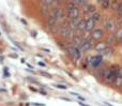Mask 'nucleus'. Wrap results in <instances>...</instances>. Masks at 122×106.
<instances>
[{
    "label": "nucleus",
    "instance_id": "f257e3e1",
    "mask_svg": "<svg viewBox=\"0 0 122 106\" xmlns=\"http://www.w3.org/2000/svg\"><path fill=\"white\" fill-rule=\"evenodd\" d=\"M120 68V64L112 63L110 66H104L99 70V78L106 85H114L115 81L118 75V71Z\"/></svg>",
    "mask_w": 122,
    "mask_h": 106
},
{
    "label": "nucleus",
    "instance_id": "f03ea898",
    "mask_svg": "<svg viewBox=\"0 0 122 106\" xmlns=\"http://www.w3.org/2000/svg\"><path fill=\"white\" fill-rule=\"evenodd\" d=\"M55 34L59 36V39H62V40L72 42V41H73V39L78 34V32L76 31L75 29H73V28L69 25V23H67V21H65V23L58 25Z\"/></svg>",
    "mask_w": 122,
    "mask_h": 106
},
{
    "label": "nucleus",
    "instance_id": "7ed1b4c3",
    "mask_svg": "<svg viewBox=\"0 0 122 106\" xmlns=\"http://www.w3.org/2000/svg\"><path fill=\"white\" fill-rule=\"evenodd\" d=\"M104 57L101 54L97 55H92V56H88V57L81 59V66H86V68H91L97 70V69L104 66Z\"/></svg>",
    "mask_w": 122,
    "mask_h": 106
},
{
    "label": "nucleus",
    "instance_id": "20e7f679",
    "mask_svg": "<svg viewBox=\"0 0 122 106\" xmlns=\"http://www.w3.org/2000/svg\"><path fill=\"white\" fill-rule=\"evenodd\" d=\"M101 27H103L107 33H114L118 28L117 17L115 15H104L101 20Z\"/></svg>",
    "mask_w": 122,
    "mask_h": 106
},
{
    "label": "nucleus",
    "instance_id": "39448f33",
    "mask_svg": "<svg viewBox=\"0 0 122 106\" xmlns=\"http://www.w3.org/2000/svg\"><path fill=\"white\" fill-rule=\"evenodd\" d=\"M65 54L67 55V57L72 60L73 62H79L82 59V51L77 45H75L73 42H70L69 45L65 47L64 49Z\"/></svg>",
    "mask_w": 122,
    "mask_h": 106
},
{
    "label": "nucleus",
    "instance_id": "423d86ee",
    "mask_svg": "<svg viewBox=\"0 0 122 106\" xmlns=\"http://www.w3.org/2000/svg\"><path fill=\"white\" fill-rule=\"evenodd\" d=\"M63 6H64L65 12H66L67 19H73V18H77V17L82 16V11L80 6L76 5V4L69 2V1H65L63 3Z\"/></svg>",
    "mask_w": 122,
    "mask_h": 106
},
{
    "label": "nucleus",
    "instance_id": "0eeeda50",
    "mask_svg": "<svg viewBox=\"0 0 122 106\" xmlns=\"http://www.w3.org/2000/svg\"><path fill=\"white\" fill-rule=\"evenodd\" d=\"M49 14L57 20V23L59 24V25L67 21L66 12H65V9H64V6H63V4H60V5H57V6H55V8H53L51 10Z\"/></svg>",
    "mask_w": 122,
    "mask_h": 106
},
{
    "label": "nucleus",
    "instance_id": "6e6552de",
    "mask_svg": "<svg viewBox=\"0 0 122 106\" xmlns=\"http://www.w3.org/2000/svg\"><path fill=\"white\" fill-rule=\"evenodd\" d=\"M107 32L104 30L103 27H95L94 29L91 31V38L93 39L94 42H99V41H103L105 40L106 35H107Z\"/></svg>",
    "mask_w": 122,
    "mask_h": 106
},
{
    "label": "nucleus",
    "instance_id": "1a4fd4ad",
    "mask_svg": "<svg viewBox=\"0 0 122 106\" xmlns=\"http://www.w3.org/2000/svg\"><path fill=\"white\" fill-rule=\"evenodd\" d=\"M82 38V36H81ZM94 41H93V39L91 38H88V39H84L82 38L81 42H80V44L78 45V47H79L80 49H81L82 53H87V51L91 50V49H93V46H94Z\"/></svg>",
    "mask_w": 122,
    "mask_h": 106
},
{
    "label": "nucleus",
    "instance_id": "9d476101",
    "mask_svg": "<svg viewBox=\"0 0 122 106\" xmlns=\"http://www.w3.org/2000/svg\"><path fill=\"white\" fill-rule=\"evenodd\" d=\"M112 15L119 17L122 15V0H112V8H110Z\"/></svg>",
    "mask_w": 122,
    "mask_h": 106
},
{
    "label": "nucleus",
    "instance_id": "9b49d317",
    "mask_svg": "<svg viewBox=\"0 0 122 106\" xmlns=\"http://www.w3.org/2000/svg\"><path fill=\"white\" fill-rule=\"evenodd\" d=\"M62 0H38V3L42 6H46V8L53 9L57 5H60L62 3Z\"/></svg>",
    "mask_w": 122,
    "mask_h": 106
},
{
    "label": "nucleus",
    "instance_id": "f8f14e48",
    "mask_svg": "<svg viewBox=\"0 0 122 106\" xmlns=\"http://www.w3.org/2000/svg\"><path fill=\"white\" fill-rule=\"evenodd\" d=\"M97 10V6L94 3H91V2H87L84 6H81V11L82 14L85 16H90L92 13H94Z\"/></svg>",
    "mask_w": 122,
    "mask_h": 106
},
{
    "label": "nucleus",
    "instance_id": "ddd939ff",
    "mask_svg": "<svg viewBox=\"0 0 122 106\" xmlns=\"http://www.w3.org/2000/svg\"><path fill=\"white\" fill-rule=\"evenodd\" d=\"M112 2V0H97V5L101 9V11L107 12V11H110Z\"/></svg>",
    "mask_w": 122,
    "mask_h": 106
},
{
    "label": "nucleus",
    "instance_id": "4468645a",
    "mask_svg": "<svg viewBox=\"0 0 122 106\" xmlns=\"http://www.w3.org/2000/svg\"><path fill=\"white\" fill-rule=\"evenodd\" d=\"M108 47H109L108 43L106 42L105 40H103V41H99V42H95L94 43L93 50H95V51H97L99 54H101V53H103L105 49H107Z\"/></svg>",
    "mask_w": 122,
    "mask_h": 106
},
{
    "label": "nucleus",
    "instance_id": "2eb2a0df",
    "mask_svg": "<svg viewBox=\"0 0 122 106\" xmlns=\"http://www.w3.org/2000/svg\"><path fill=\"white\" fill-rule=\"evenodd\" d=\"M85 21H86V27H87V31H92L95 27H97V23H95L90 16H85Z\"/></svg>",
    "mask_w": 122,
    "mask_h": 106
},
{
    "label": "nucleus",
    "instance_id": "dca6fc26",
    "mask_svg": "<svg viewBox=\"0 0 122 106\" xmlns=\"http://www.w3.org/2000/svg\"><path fill=\"white\" fill-rule=\"evenodd\" d=\"M112 86L115 88H117V89H121L122 88V66H120V68H119L118 75H117V78Z\"/></svg>",
    "mask_w": 122,
    "mask_h": 106
},
{
    "label": "nucleus",
    "instance_id": "f3484780",
    "mask_svg": "<svg viewBox=\"0 0 122 106\" xmlns=\"http://www.w3.org/2000/svg\"><path fill=\"white\" fill-rule=\"evenodd\" d=\"M103 16H104L103 11H101V10H97L94 13H92V14L90 15V17L95 21V23H101Z\"/></svg>",
    "mask_w": 122,
    "mask_h": 106
},
{
    "label": "nucleus",
    "instance_id": "a211bd4d",
    "mask_svg": "<svg viewBox=\"0 0 122 106\" xmlns=\"http://www.w3.org/2000/svg\"><path fill=\"white\" fill-rule=\"evenodd\" d=\"M81 18H82V16H81V17H77V18H73V19H67V23H69V25L71 26L73 29L76 30V28H77L78 24L80 23Z\"/></svg>",
    "mask_w": 122,
    "mask_h": 106
},
{
    "label": "nucleus",
    "instance_id": "6ab92c4d",
    "mask_svg": "<svg viewBox=\"0 0 122 106\" xmlns=\"http://www.w3.org/2000/svg\"><path fill=\"white\" fill-rule=\"evenodd\" d=\"M76 31L78 32V33H81V32L84 31H87V27H86V21H85V18L82 17L81 20H80V23L78 24L77 28H76Z\"/></svg>",
    "mask_w": 122,
    "mask_h": 106
},
{
    "label": "nucleus",
    "instance_id": "aec40b11",
    "mask_svg": "<svg viewBox=\"0 0 122 106\" xmlns=\"http://www.w3.org/2000/svg\"><path fill=\"white\" fill-rule=\"evenodd\" d=\"M51 9H49V8L40 5V8H39V13H41V15H42L43 17H45V16H47V15L51 13Z\"/></svg>",
    "mask_w": 122,
    "mask_h": 106
},
{
    "label": "nucleus",
    "instance_id": "412c9836",
    "mask_svg": "<svg viewBox=\"0 0 122 106\" xmlns=\"http://www.w3.org/2000/svg\"><path fill=\"white\" fill-rule=\"evenodd\" d=\"M66 1L72 2V3H74V4H76V5L81 8V6H84L85 4L87 3V2H89V0H66Z\"/></svg>",
    "mask_w": 122,
    "mask_h": 106
},
{
    "label": "nucleus",
    "instance_id": "4be33fe9",
    "mask_svg": "<svg viewBox=\"0 0 122 106\" xmlns=\"http://www.w3.org/2000/svg\"><path fill=\"white\" fill-rule=\"evenodd\" d=\"M55 87H56V88H58V89H62V90H65V89L67 88L65 85H61V84H56Z\"/></svg>",
    "mask_w": 122,
    "mask_h": 106
},
{
    "label": "nucleus",
    "instance_id": "5701e85b",
    "mask_svg": "<svg viewBox=\"0 0 122 106\" xmlns=\"http://www.w3.org/2000/svg\"><path fill=\"white\" fill-rule=\"evenodd\" d=\"M71 94H72V96H76L77 99H79V100H81V101H84V100H85V99L82 98L81 96H79L78 93H75V92H71Z\"/></svg>",
    "mask_w": 122,
    "mask_h": 106
},
{
    "label": "nucleus",
    "instance_id": "b1692460",
    "mask_svg": "<svg viewBox=\"0 0 122 106\" xmlns=\"http://www.w3.org/2000/svg\"><path fill=\"white\" fill-rule=\"evenodd\" d=\"M41 74H42V75H44V76H47V77H49V78H51V75H49V74H47V73H45V72H41Z\"/></svg>",
    "mask_w": 122,
    "mask_h": 106
},
{
    "label": "nucleus",
    "instance_id": "393cba45",
    "mask_svg": "<svg viewBox=\"0 0 122 106\" xmlns=\"http://www.w3.org/2000/svg\"><path fill=\"white\" fill-rule=\"evenodd\" d=\"M39 66H44L45 64H44V63H42V62H39Z\"/></svg>",
    "mask_w": 122,
    "mask_h": 106
},
{
    "label": "nucleus",
    "instance_id": "a878e982",
    "mask_svg": "<svg viewBox=\"0 0 122 106\" xmlns=\"http://www.w3.org/2000/svg\"><path fill=\"white\" fill-rule=\"evenodd\" d=\"M79 105H80V106H87L86 104H84V103H82V102H81V103H79Z\"/></svg>",
    "mask_w": 122,
    "mask_h": 106
},
{
    "label": "nucleus",
    "instance_id": "bb28decb",
    "mask_svg": "<svg viewBox=\"0 0 122 106\" xmlns=\"http://www.w3.org/2000/svg\"><path fill=\"white\" fill-rule=\"evenodd\" d=\"M117 19H121V20H122V15H121V16H119V17H117Z\"/></svg>",
    "mask_w": 122,
    "mask_h": 106
}]
</instances>
